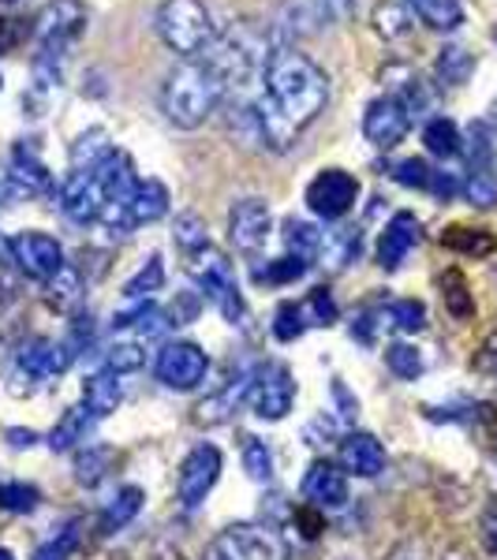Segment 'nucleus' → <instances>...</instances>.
<instances>
[{
  "instance_id": "obj_17",
  "label": "nucleus",
  "mask_w": 497,
  "mask_h": 560,
  "mask_svg": "<svg viewBox=\"0 0 497 560\" xmlns=\"http://www.w3.org/2000/svg\"><path fill=\"white\" fill-rule=\"evenodd\" d=\"M8 187H12V195H26V198H38V195H49L53 191V176L49 168L38 161V153H34L26 142L12 150V161H8Z\"/></svg>"
},
{
  "instance_id": "obj_3",
  "label": "nucleus",
  "mask_w": 497,
  "mask_h": 560,
  "mask_svg": "<svg viewBox=\"0 0 497 560\" xmlns=\"http://www.w3.org/2000/svg\"><path fill=\"white\" fill-rule=\"evenodd\" d=\"M71 359H76V351L68 348V340H60V345H57V340H49V337L23 340V345L12 351L8 366H4L8 393L23 400V396H31L42 382H53V377L65 374V370L71 366Z\"/></svg>"
},
{
  "instance_id": "obj_28",
  "label": "nucleus",
  "mask_w": 497,
  "mask_h": 560,
  "mask_svg": "<svg viewBox=\"0 0 497 560\" xmlns=\"http://www.w3.org/2000/svg\"><path fill=\"white\" fill-rule=\"evenodd\" d=\"M285 243H288V255H292V258L319 261L322 229H314L311 221H300V217H288V221H285Z\"/></svg>"
},
{
  "instance_id": "obj_37",
  "label": "nucleus",
  "mask_w": 497,
  "mask_h": 560,
  "mask_svg": "<svg viewBox=\"0 0 497 560\" xmlns=\"http://www.w3.org/2000/svg\"><path fill=\"white\" fill-rule=\"evenodd\" d=\"M176 247L184 250L187 258L198 255V250L210 247V236H206V221L198 213H180L176 217V229H173Z\"/></svg>"
},
{
  "instance_id": "obj_7",
  "label": "nucleus",
  "mask_w": 497,
  "mask_h": 560,
  "mask_svg": "<svg viewBox=\"0 0 497 560\" xmlns=\"http://www.w3.org/2000/svg\"><path fill=\"white\" fill-rule=\"evenodd\" d=\"M247 404L255 408L258 419H285L296 404V382H292V370L285 363H266L262 370H255V382H251V396Z\"/></svg>"
},
{
  "instance_id": "obj_11",
  "label": "nucleus",
  "mask_w": 497,
  "mask_h": 560,
  "mask_svg": "<svg viewBox=\"0 0 497 560\" xmlns=\"http://www.w3.org/2000/svg\"><path fill=\"white\" fill-rule=\"evenodd\" d=\"M206 370H210V359H206V351L192 345V340L165 345L158 355V382L176 388V393H192V388L203 385Z\"/></svg>"
},
{
  "instance_id": "obj_44",
  "label": "nucleus",
  "mask_w": 497,
  "mask_h": 560,
  "mask_svg": "<svg viewBox=\"0 0 497 560\" xmlns=\"http://www.w3.org/2000/svg\"><path fill=\"white\" fill-rule=\"evenodd\" d=\"M243 471H247L255 482H269L274 478V456H269L266 441L258 438H243Z\"/></svg>"
},
{
  "instance_id": "obj_23",
  "label": "nucleus",
  "mask_w": 497,
  "mask_h": 560,
  "mask_svg": "<svg viewBox=\"0 0 497 560\" xmlns=\"http://www.w3.org/2000/svg\"><path fill=\"white\" fill-rule=\"evenodd\" d=\"M128 210H131L135 229H139V224L161 221V217L169 213V187L161 184V179H139V187H135Z\"/></svg>"
},
{
  "instance_id": "obj_55",
  "label": "nucleus",
  "mask_w": 497,
  "mask_h": 560,
  "mask_svg": "<svg viewBox=\"0 0 497 560\" xmlns=\"http://www.w3.org/2000/svg\"><path fill=\"white\" fill-rule=\"evenodd\" d=\"M483 541H486L490 553H497V497L486 504V512H483Z\"/></svg>"
},
{
  "instance_id": "obj_16",
  "label": "nucleus",
  "mask_w": 497,
  "mask_h": 560,
  "mask_svg": "<svg viewBox=\"0 0 497 560\" xmlns=\"http://www.w3.org/2000/svg\"><path fill=\"white\" fill-rule=\"evenodd\" d=\"M303 497L314 504V509H345L348 504L345 471L333 467L330 459H314L303 475Z\"/></svg>"
},
{
  "instance_id": "obj_15",
  "label": "nucleus",
  "mask_w": 497,
  "mask_h": 560,
  "mask_svg": "<svg viewBox=\"0 0 497 560\" xmlns=\"http://www.w3.org/2000/svg\"><path fill=\"white\" fill-rule=\"evenodd\" d=\"M60 210L76 224L97 221L105 210V191H102L97 173H71L65 184H60Z\"/></svg>"
},
{
  "instance_id": "obj_33",
  "label": "nucleus",
  "mask_w": 497,
  "mask_h": 560,
  "mask_svg": "<svg viewBox=\"0 0 497 560\" xmlns=\"http://www.w3.org/2000/svg\"><path fill=\"white\" fill-rule=\"evenodd\" d=\"M161 284H165V261H161V255H150L147 266H142L139 273L124 284V300H128V303H147L153 292H161Z\"/></svg>"
},
{
  "instance_id": "obj_32",
  "label": "nucleus",
  "mask_w": 497,
  "mask_h": 560,
  "mask_svg": "<svg viewBox=\"0 0 497 560\" xmlns=\"http://www.w3.org/2000/svg\"><path fill=\"white\" fill-rule=\"evenodd\" d=\"M434 71H438V79L446 86H464L475 71V57L464 49V45H446V49L438 52V65H434Z\"/></svg>"
},
{
  "instance_id": "obj_52",
  "label": "nucleus",
  "mask_w": 497,
  "mask_h": 560,
  "mask_svg": "<svg viewBox=\"0 0 497 560\" xmlns=\"http://www.w3.org/2000/svg\"><path fill=\"white\" fill-rule=\"evenodd\" d=\"M385 560H449V557H438L427 541H404V546H396Z\"/></svg>"
},
{
  "instance_id": "obj_22",
  "label": "nucleus",
  "mask_w": 497,
  "mask_h": 560,
  "mask_svg": "<svg viewBox=\"0 0 497 560\" xmlns=\"http://www.w3.org/2000/svg\"><path fill=\"white\" fill-rule=\"evenodd\" d=\"M363 255V236L359 229H333V232H322V250H319V261L330 269H348L351 261H359Z\"/></svg>"
},
{
  "instance_id": "obj_19",
  "label": "nucleus",
  "mask_w": 497,
  "mask_h": 560,
  "mask_svg": "<svg viewBox=\"0 0 497 560\" xmlns=\"http://www.w3.org/2000/svg\"><path fill=\"white\" fill-rule=\"evenodd\" d=\"M385 467V448L374 433H348L340 441V471L356 478H374Z\"/></svg>"
},
{
  "instance_id": "obj_26",
  "label": "nucleus",
  "mask_w": 497,
  "mask_h": 560,
  "mask_svg": "<svg viewBox=\"0 0 497 560\" xmlns=\"http://www.w3.org/2000/svg\"><path fill=\"white\" fill-rule=\"evenodd\" d=\"M113 153V142L102 128H90L71 142V173H94L97 165Z\"/></svg>"
},
{
  "instance_id": "obj_4",
  "label": "nucleus",
  "mask_w": 497,
  "mask_h": 560,
  "mask_svg": "<svg viewBox=\"0 0 497 560\" xmlns=\"http://www.w3.org/2000/svg\"><path fill=\"white\" fill-rule=\"evenodd\" d=\"M158 34L180 57L195 60L203 57V49H210L217 38L213 15L203 0H165L158 8Z\"/></svg>"
},
{
  "instance_id": "obj_1",
  "label": "nucleus",
  "mask_w": 497,
  "mask_h": 560,
  "mask_svg": "<svg viewBox=\"0 0 497 560\" xmlns=\"http://www.w3.org/2000/svg\"><path fill=\"white\" fill-rule=\"evenodd\" d=\"M262 90L251 105L255 139L262 147L285 153L300 135L319 120L330 97V79L300 49H274L262 68Z\"/></svg>"
},
{
  "instance_id": "obj_48",
  "label": "nucleus",
  "mask_w": 497,
  "mask_h": 560,
  "mask_svg": "<svg viewBox=\"0 0 497 560\" xmlns=\"http://www.w3.org/2000/svg\"><path fill=\"white\" fill-rule=\"evenodd\" d=\"M300 306H303L307 325H333V322H337V303H333L330 288H314V292L307 295Z\"/></svg>"
},
{
  "instance_id": "obj_56",
  "label": "nucleus",
  "mask_w": 497,
  "mask_h": 560,
  "mask_svg": "<svg viewBox=\"0 0 497 560\" xmlns=\"http://www.w3.org/2000/svg\"><path fill=\"white\" fill-rule=\"evenodd\" d=\"M4 441H8V445H12V448H31V445H38V433H34V430H20V427H12V430L4 433Z\"/></svg>"
},
{
  "instance_id": "obj_2",
  "label": "nucleus",
  "mask_w": 497,
  "mask_h": 560,
  "mask_svg": "<svg viewBox=\"0 0 497 560\" xmlns=\"http://www.w3.org/2000/svg\"><path fill=\"white\" fill-rule=\"evenodd\" d=\"M224 94H229V79L206 57H195L176 71H169L165 86H161V113L169 116V124L192 131L198 124H206L210 113H217Z\"/></svg>"
},
{
  "instance_id": "obj_54",
  "label": "nucleus",
  "mask_w": 497,
  "mask_h": 560,
  "mask_svg": "<svg viewBox=\"0 0 497 560\" xmlns=\"http://www.w3.org/2000/svg\"><path fill=\"white\" fill-rule=\"evenodd\" d=\"M456 191H464V187H460V179H456L453 173H438V168H434V179H430V195H438L441 202H449V198H453Z\"/></svg>"
},
{
  "instance_id": "obj_41",
  "label": "nucleus",
  "mask_w": 497,
  "mask_h": 560,
  "mask_svg": "<svg viewBox=\"0 0 497 560\" xmlns=\"http://www.w3.org/2000/svg\"><path fill=\"white\" fill-rule=\"evenodd\" d=\"M79 546H83V523H71L53 541H45L38 553H34V560H76Z\"/></svg>"
},
{
  "instance_id": "obj_57",
  "label": "nucleus",
  "mask_w": 497,
  "mask_h": 560,
  "mask_svg": "<svg viewBox=\"0 0 497 560\" xmlns=\"http://www.w3.org/2000/svg\"><path fill=\"white\" fill-rule=\"evenodd\" d=\"M322 12L330 15V20H340V15H348L351 8H356V0H319Z\"/></svg>"
},
{
  "instance_id": "obj_20",
  "label": "nucleus",
  "mask_w": 497,
  "mask_h": 560,
  "mask_svg": "<svg viewBox=\"0 0 497 560\" xmlns=\"http://www.w3.org/2000/svg\"><path fill=\"white\" fill-rule=\"evenodd\" d=\"M251 382H255V374H240L236 382H229L221 388L217 396H210V400L198 404V422H206V427H217V422H229L232 411L240 408L243 400L251 396Z\"/></svg>"
},
{
  "instance_id": "obj_53",
  "label": "nucleus",
  "mask_w": 497,
  "mask_h": 560,
  "mask_svg": "<svg viewBox=\"0 0 497 560\" xmlns=\"http://www.w3.org/2000/svg\"><path fill=\"white\" fill-rule=\"evenodd\" d=\"M15 284L8 280L4 273H0V337H4V329H8V322H12V311H15Z\"/></svg>"
},
{
  "instance_id": "obj_42",
  "label": "nucleus",
  "mask_w": 497,
  "mask_h": 560,
  "mask_svg": "<svg viewBox=\"0 0 497 560\" xmlns=\"http://www.w3.org/2000/svg\"><path fill=\"white\" fill-rule=\"evenodd\" d=\"M108 464H113V448H105V445L86 448V453L76 459V478H79V486H97V482H102V478L108 475Z\"/></svg>"
},
{
  "instance_id": "obj_40",
  "label": "nucleus",
  "mask_w": 497,
  "mask_h": 560,
  "mask_svg": "<svg viewBox=\"0 0 497 560\" xmlns=\"http://www.w3.org/2000/svg\"><path fill=\"white\" fill-rule=\"evenodd\" d=\"M374 31L382 34L385 42H393V38H404V34L412 31V20H408V12H404L401 4L382 0V4L374 8Z\"/></svg>"
},
{
  "instance_id": "obj_13",
  "label": "nucleus",
  "mask_w": 497,
  "mask_h": 560,
  "mask_svg": "<svg viewBox=\"0 0 497 560\" xmlns=\"http://www.w3.org/2000/svg\"><path fill=\"white\" fill-rule=\"evenodd\" d=\"M217 475H221V453L213 445H198L192 456L180 464V478H176V493H180V504L187 512L198 509L206 501V493L213 490Z\"/></svg>"
},
{
  "instance_id": "obj_59",
  "label": "nucleus",
  "mask_w": 497,
  "mask_h": 560,
  "mask_svg": "<svg viewBox=\"0 0 497 560\" xmlns=\"http://www.w3.org/2000/svg\"><path fill=\"white\" fill-rule=\"evenodd\" d=\"M486 120H490V128H497V102L490 105V113H486Z\"/></svg>"
},
{
  "instance_id": "obj_36",
  "label": "nucleus",
  "mask_w": 497,
  "mask_h": 560,
  "mask_svg": "<svg viewBox=\"0 0 497 560\" xmlns=\"http://www.w3.org/2000/svg\"><path fill=\"white\" fill-rule=\"evenodd\" d=\"M378 318H382L385 325H393V329H401V332H419L423 325H427V306H423L419 300H396L390 306H382Z\"/></svg>"
},
{
  "instance_id": "obj_49",
  "label": "nucleus",
  "mask_w": 497,
  "mask_h": 560,
  "mask_svg": "<svg viewBox=\"0 0 497 560\" xmlns=\"http://www.w3.org/2000/svg\"><path fill=\"white\" fill-rule=\"evenodd\" d=\"M147 363V351L139 345H113L108 348V370H113L116 377L120 374H135V370H142Z\"/></svg>"
},
{
  "instance_id": "obj_14",
  "label": "nucleus",
  "mask_w": 497,
  "mask_h": 560,
  "mask_svg": "<svg viewBox=\"0 0 497 560\" xmlns=\"http://www.w3.org/2000/svg\"><path fill=\"white\" fill-rule=\"evenodd\" d=\"M269 229H274V213L262 198H240L229 210V240L243 255H255L266 247Z\"/></svg>"
},
{
  "instance_id": "obj_61",
  "label": "nucleus",
  "mask_w": 497,
  "mask_h": 560,
  "mask_svg": "<svg viewBox=\"0 0 497 560\" xmlns=\"http://www.w3.org/2000/svg\"><path fill=\"white\" fill-rule=\"evenodd\" d=\"M0 86H4V75H0Z\"/></svg>"
},
{
  "instance_id": "obj_21",
  "label": "nucleus",
  "mask_w": 497,
  "mask_h": 560,
  "mask_svg": "<svg viewBox=\"0 0 497 560\" xmlns=\"http://www.w3.org/2000/svg\"><path fill=\"white\" fill-rule=\"evenodd\" d=\"M120 382H116L113 370H97L83 382V408L90 411V419H105L120 408Z\"/></svg>"
},
{
  "instance_id": "obj_25",
  "label": "nucleus",
  "mask_w": 497,
  "mask_h": 560,
  "mask_svg": "<svg viewBox=\"0 0 497 560\" xmlns=\"http://www.w3.org/2000/svg\"><path fill=\"white\" fill-rule=\"evenodd\" d=\"M45 303L53 306V311L60 314H71L79 303H83V277H79V269L65 266L57 277L45 280Z\"/></svg>"
},
{
  "instance_id": "obj_60",
  "label": "nucleus",
  "mask_w": 497,
  "mask_h": 560,
  "mask_svg": "<svg viewBox=\"0 0 497 560\" xmlns=\"http://www.w3.org/2000/svg\"><path fill=\"white\" fill-rule=\"evenodd\" d=\"M0 560H15L12 553H8V549H0Z\"/></svg>"
},
{
  "instance_id": "obj_51",
  "label": "nucleus",
  "mask_w": 497,
  "mask_h": 560,
  "mask_svg": "<svg viewBox=\"0 0 497 560\" xmlns=\"http://www.w3.org/2000/svg\"><path fill=\"white\" fill-rule=\"evenodd\" d=\"M31 31H34V26L26 20H12V15H8V20H0V52L15 49V45H20Z\"/></svg>"
},
{
  "instance_id": "obj_58",
  "label": "nucleus",
  "mask_w": 497,
  "mask_h": 560,
  "mask_svg": "<svg viewBox=\"0 0 497 560\" xmlns=\"http://www.w3.org/2000/svg\"><path fill=\"white\" fill-rule=\"evenodd\" d=\"M8 198H12V187H8V176H4V173H0V206H4V202H8Z\"/></svg>"
},
{
  "instance_id": "obj_46",
  "label": "nucleus",
  "mask_w": 497,
  "mask_h": 560,
  "mask_svg": "<svg viewBox=\"0 0 497 560\" xmlns=\"http://www.w3.org/2000/svg\"><path fill=\"white\" fill-rule=\"evenodd\" d=\"M390 176H393L401 187H415V191H430L434 168H430L423 158H404V161H396V165H390Z\"/></svg>"
},
{
  "instance_id": "obj_31",
  "label": "nucleus",
  "mask_w": 497,
  "mask_h": 560,
  "mask_svg": "<svg viewBox=\"0 0 497 560\" xmlns=\"http://www.w3.org/2000/svg\"><path fill=\"white\" fill-rule=\"evenodd\" d=\"M441 300H446V311L453 314V318L467 322L475 314V295L472 288H467V280L460 269H449V273H441Z\"/></svg>"
},
{
  "instance_id": "obj_43",
  "label": "nucleus",
  "mask_w": 497,
  "mask_h": 560,
  "mask_svg": "<svg viewBox=\"0 0 497 560\" xmlns=\"http://www.w3.org/2000/svg\"><path fill=\"white\" fill-rule=\"evenodd\" d=\"M385 366H390V374L401 377V382H415V377L423 374V355H419V348H412V345H390L385 348Z\"/></svg>"
},
{
  "instance_id": "obj_10",
  "label": "nucleus",
  "mask_w": 497,
  "mask_h": 560,
  "mask_svg": "<svg viewBox=\"0 0 497 560\" xmlns=\"http://www.w3.org/2000/svg\"><path fill=\"white\" fill-rule=\"evenodd\" d=\"M8 255L34 280H49L68 266L65 247L53 236H45V232H20V236H12L8 240Z\"/></svg>"
},
{
  "instance_id": "obj_8",
  "label": "nucleus",
  "mask_w": 497,
  "mask_h": 560,
  "mask_svg": "<svg viewBox=\"0 0 497 560\" xmlns=\"http://www.w3.org/2000/svg\"><path fill=\"white\" fill-rule=\"evenodd\" d=\"M356 198H359V179L345 173V168H325L307 187V206L322 221H340L356 206Z\"/></svg>"
},
{
  "instance_id": "obj_9",
  "label": "nucleus",
  "mask_w": 497,
  "mask_h": 560,
  "mask_svg": "<svg viewBox=\"0 0 497 560\" xmlns=\"http://www.w3.org/2000/svg\"><path fill=\"white\" fill-rule=\"evenodd\" d=\"M277 541L266 527L255 523H236V527L221 530L210 546H206V560H277Z\"/></svg>"
},
{
  "instance_id": "obj_27",
  "label": "nucleus",
  "mask_w": 497,
  "mask_h": 560,
  "mask_svg": "<svg viewBox=\"0 0 497 560\" xmlns=\"http://www.w3.org/2000/svg\"><path fill=\"white\" fill-rule=\"evenodd\" d=\"M408 8L430 31H456L464 23V0H408Z\"/></svg>"
},
{
  "instance_id": "obj_24",
  "label": "nucleus",
  "mask_w": 497,
  "mask_h": 560,
  "mask_svg": "<svg viewBox=\"0 0 497 560\" xmlns=\"http://www.w3.org/2000/svg\"><path fill=\"white\" fill-rule=\"evenodd\" d=\"M441 247L446 250H456L464 258H486L497 250V240L494 232L486 229H467V224H453V229L441 232Z\"/></svg>"
},
{
  "instance_id": "obj_34",
  "label": "nucleus",
  "mask_w": 497,
  "mask_h": 560,
  "mask_svg": "<svg viewBox=\"0 0 497 560\" xmlns=\"http://www.w3.org/2000/svg\"><path fill=\"white\" fill-rule=\"evenodd\" d=\"M423 142H427V150L434 158H456L460 150H464V135L453 120H446V116H438V120H430L427 128H423Z\"/></svg>"
},
{
  "instance_id": "obj_38",
  "label": "nucleus",
  "mask_w": 497,
  "mask_h": 560,
  "mask_svg": "<svg viewBox=\"0 0 497 560\" xmlns=\"http://www.w3.org/2000/svg\"><path fill=\"white\" fill-rule=\"evenodd\" d=\"M464 198L472 206H478V210H494V206H497V179L490 173V165H486V168H472V173H467Z\"/></svg>"
},
{
  "instance_id": "obj_29",
  "label": "nucleus",
  "mask_w": 497,
  "mask_h": 560,
  "mask_svg": "<svg viewBox=\"0 0 497 560\" xmlns=\"http://www.w3.org/2000/svg\"><path fill=\"white\" fill-rule=\"evenodd\" d=\"M86 430H90V411L86 408H68L60 415V422L49 430V448L53 453H68L76 448L79 441H86Z\"/></svg>"
},
{
  "instance_id": "obj_6",
  "label": "nucleus",
  "mask_w": 497,
  "mask_h": 560,
  "mask_svg": "<svg viewBox=\"0 0 497 560\" xmlns=\"http://www.w3.org/2000/svg\"><path fill=\"white\" fill-rule=\"evenodd\" d=\"M83 31H86L83 0H49L38 12V20H34L38 52H57V57H68V49Z\"/></svg>"
},
{
  "instance_id": "obj_47",
  "label": "nucleus",
  "mask_w": 497,
  "mask_h": 560,
  "mask_svg": "<svg viewBox=\"0 0 497 560\" xmlns=\"http://www.w3.org/2000/svg\"><path fill=\"white\" fill-rule=\"evenodd\" d=\"M307 332V318H303V306L300 303H281L274 314V337L285 340V345H292V340H300Z\"/></svg>"
},
{
  "instance_id": "obj_18",
  "label": "nucleus",
  "mask_w": 497,
  "mask_h": 560,
  "mask_svg": "<svg viewBox=\"0 0 497 560\" xmlns=\"http://www.w3.org/2000/svg\"><path fill=\"white\" fill-rule=\"evenodd\" d=\"M419 236H423L419 217L408 213V210H401L390 224H385L382 240H378V266L393 273V269L401 266L404 258H408V250L415 247V243H419Z\"/></svg>"
},
{
  "instance_id": "obj_30",
  "label": "nucleus",
  "mask_w": 497,
  "mask_h": 560,
  "mask_svg": "<svg viewBox=\"0 0 497 560\" xmlns=\"http://www.w3.org/2000/svg\"><path fill=\"white\" fill-rule=\"evenodd\" d=\"M142 501H147V493H142L139 486H124V490H116V497L108 501V509L102 512V530L128 527V523L139 516Z\"/></svg>"
},
{
  "instance_id": "obj_50",
  "label": "nucleus",
  "mask_w": 497,
  "mask_h": 560,
  "mask_svg": "<svg viewBox=\"0 0 497 560\" xmlns=\"http://www.w3.org/2000/svg\"><path fill=\"white\" fill-rule=\"evenodd\" d=\"M198 311H203V295H198V292H180L173 300V306L165 311V318H169V325H187V322L198 318Z\"/></svg>"
},
{
  "instance_id": "obj_39",
  "label": "nucleus",
  "mask_w": 497,
  "mask_h": 560,
  "mask_svg": "<svg viewBox=\"0 0 497 560\" xmlns=\"http://www.w3.org/2000/svg\"><path fill=\"white\" fill-rule=\"evenodd\" d=\"M42 504L38 486H26V482H8L0 486V509L12 512V516H31L34 509Z\"/></svg>"
},
{
  "instance_id": "obj_12",
  "label": "nucleus",
  "mask_w": 497,
  "mask_h": 560,
  "mask_svg": "<svg viewBox=\"0 0 497 560\" xmlns=\"http://www.w3.org/2000/svg\"><path fill=\"white\" fill-rule=\"evenodd\" d=\"M408 128H412V113L401 97L385 94V97H374V102L367 105L363 135H367V142H374L378 150H393L396 142L408 135Z\"/></svg>"
},
{
  "instance_id": "obj_45",
  "label": "nucleus",
  "mask_w": 497,
  "mask_h": 560,
  "mask_svg": "<svg viewBox=\"0 0 497 560\" xmlns=\"http://www.w3.org/2000/svg\"><path fill=\"white\" fill-rule=\"evenodd\" d=\"M464 422L472 427V433L478 438V445L490 448V453H497V408H494V404H472Z\"/></svg>"
},
{
  "instance_id": "obj_35",
  "label": "nucleus",
  "mask_w": 497,
  "mask_h": 560,
  "mask_svg": "<svg viewBox=\"0 0 497 560\" xmlns=\"http://www.w3.org/2000/svg\"><path fill=\"white\" fill-rule=\"evenodd\" d=\"M307 269H311V261L303 258H277V261H266V266H255L251 269V277H255V284H296L300 277H307Z\"/></svg>"
},
{
  "instance_id": "obj_5",
  "label": "nucleus",
  "mask_w": 497,
  "mask_h": 560,
  "mask_svg": "<svg viewBox=\"0 0 497 560\" xmlns=\"http://www.w3.org/2000/svg\"><path fill=\"white\" fill-rule=\"evenodd\" d=\"M192 277L198 280V292H203L232 325L247 322V303H243L236 277H232V266L221 250L206 247V250H198V255H192Z\"/></svg>"
}]
</instances>
